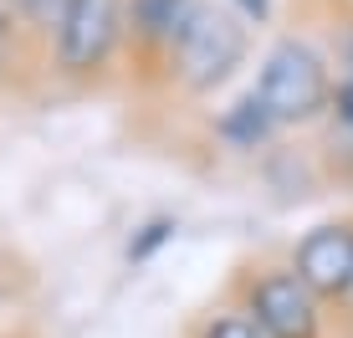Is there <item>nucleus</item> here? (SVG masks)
Listing matches in <instances>:
<instances>
[{
    "instance_id": "1",
    "label": "nucleus",
    "mask_w": 353,
    "mask_h": 338,
    "mask_svg": "<svg viewBox=\"0 0 353 338\" xmlns=\"http://www.w3.org/2000/svg\"><path fill=\"white\" fill-rule=\"evenodd\" d=\"M256 98L272 108L276 123H312V118L327 113L333 103V77H327V62L312 52L297 36H282L272 52L261 57L256 72Z\"/></svg>"
},
{
    "instance_id": "2",
    "label": "nucleus",
    "mask_w": 353,
    "mask_h": 338,
    "mask_svg": "<svg viewBox=\"0 0 353 338\" xmlns=\"http://www.w3.org/2000/svg\"><path fill=\"white\" fill-rule=\"evenodd\" d=\"M241 62H246V16L205 0L174 46V77L190 92H215Z\"/></svg>"
},
{
    "instance_id": "3",
    "label": "nucleus",
    "mask_w": 353,
    "mask_h": 338,
    "mask_svg": "<svg viewBox=\"0 0 353 338\" xmlns=\"http://www.w3.org/2000/svg\"><path fill=\"white\" fill-rule=\"evenodd\" d=\"M246 312L266 338H323V303L292 267H272L246 287Z\"/></svg>"
},
{
    "instance_id": "4",
    "label": "nucleus",
    "mask_w": 353,
    "mask_h": 338,
    "mask_svg": "<svg viewBox=\"0 0 353 338\" xmlns=\"http://www.w3.org/2000/svg\"><path fill=\"white\" fill-rule=\"evenodd\" d=\"M123 31V0H67L57 16V62L67 72H92L108 62Z\"/></svg>"
},
{
    "instance_id": "5",
    "label": "nucleus",
    "mask_w": 353,
    "mask_h": 338,
    "mask_svg": "<svg viewBox=\"0 0 353 338\" xmlns=\"http://www.w3.org/2000/svg\"><path fill=\"white\" fill-rule=\"evenodd\" d=\"M292 272L318 292V303H338L353 292V226L348 221H327L312 226L292 251Z\"/></svg>"
},
{
    "instance_id": "6",
    "label": "nucleus",
    "mask_w": 353,
    "mask_h": 338,
    "mask_svg": "<svg viewBox=\"0 0 353 338\" xmlns=\"http://www.w3.org/2000/svg\"><path fill=\"white\" fill-rule=\"evenodd\" d=\"M205 0H128V26L133 41H143L149 52H169L174 57L179 36L190 31V21L200 16Z\"/></svg>"
},
{
    "instance_id": "7",
    "label": "nucleus",
    "mask_w": 353,
    "mask_h": 338,
    "mask_svg": "<svg viewBox=\"0 0 353 338\" xmlns=\"http://www.w3.org/2000/svg\"><path fill=\"white\" fill-rule=\"evenodd\" d=\"M276 128H282V123L272 118V108H266V103L256 98V88H251V92H241V98H236V103H230L225 113H221L215 134H221V139H225L236 154H251V149H261V143L272 139Z\"/></svg>"
},
{
    "instance_id": "8",
    "label": "nucleus",
    "mask_w": 353,
    "mask_h": 338,
    "mask_svg": "<svg viewBox=\"0 0 353 338\" xmlns=\"http://www.w3.org/2000/svg\"><path fill=\"white\" fill-rule=\"evenodd\" d=\"M327 113H333V154H338V149L353 154V77H343V82L333 88Z\"/></svg>"
},
{
    "instance_id": "9",
    "label": "nucleus",
    "mask_w": 353,
    "mask_h": 338,
    "mask_svg": "<svg viewBox=\"0 0 353 338\" xmlns=\"http://www.w3.org/2000/svg\"><path fill=\"white\" fill-rule=\"evenodd\" d=\"M194 338H266V333L256 328V318L241 308V312H210V318L194 328Z\"/></svg>"
},
{
    "instance_id": "10",
    "label": "nucleus",
    "mask_w": 353,
    "mask_h": 338,
    "mask_svg": "<svg viewBox=\"0 0 353 338\" xmlns=\"http://www.w3.org/2000/svg\"><path fill=\"white\" fill-rule=\"evenodd\" d=\"M67 0H0V10H10V16H26L36 26H57V16H62Z\"/></svg>"
},
{
    "instance_id": "11",
    "label": "nucleus",
    "mask_w": 353,
    "mask_h": 338,
    "mask_svg": "<svg viewBox=\"0 0 353 338\" xmlns=\"http://www.w3.org/2000/svg\"><path fill=\"white\" fill-rule=\"evenodd\" d=\"M169 236H174V226H169V221H154L149 231H143V241H139V246H128V257H133V261H143L154 246H164Z\"/></svg>"
},
{
    "instance_id": "12",
    "label": "nucleus",
    "mask_w": 353,
    "mask_h": 338,
    "mask_svg": "<svg viewBox=\"0 0 353 338\" xmlns=\"http://www.w3.org/2000/svg\"><path fill=\"white\" fill-rule=\"evenodd\" d=\"M236 10L246 21H266V16H272V0H236Z\"/></svg>"
},
{
    "instance_id": "13",
    "label": "nucleus",
    "mask_w": 353,
    "mask_h": 338,
    "mask_svg": "<svg viewBox=\"0 0 353 338\" xmlns=\"http://www.w3.org/2000/svg\"><path fill=\"white\" fill-rule=\"evenodd\" d=\"M10 62V10H0V67Z\"/></svg>"
},
{
    "instance_id": "14",
    "label": "nucleus",
    "mask_w": 353,
    "mask_h": 338,
    "mask_svg": "<svg viewBox=\"0 0 353 338\" xmlns=\"http://www.w3.org/2000/svg\"><path fill=\"white\" fill-rule=\"evenodd\" d=\"M343 62H348V77H353V26H348V41H343Z\"/></svg>"
},
{
    "instance_id": "15",
    "label": "nucleus",
    "mask_w": 353,
    "mask_h": 338,
    "mask_svg": "<svg viewBox=\"0 0 353 338\" xmlns=\"http://www.w3.org/2000/svg\"><path fill=\"white\" fill-rule=\"evenodd\" d=\"M348 303H353V292H348Z\"/></svg>"
}]
</instances>
